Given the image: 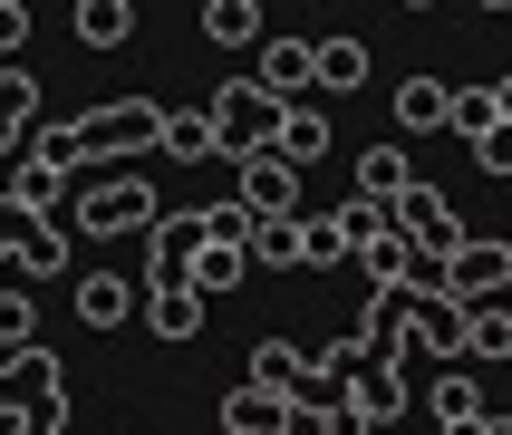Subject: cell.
<instances>
[{
  "instance_id": "10",
  "label": "cell",
  "mask_w": 512,
  "mask_h": 435,
  "mask_svg": "<svg viewBox=\"0 0 512 435\" xmlns=\"http://www.w3.org/2000/svg\"><path fill=\"white\" fill-rule=\"evenodd\" d=\"M252 78H261V97L300 107V97L319 87V39H261V49H252Z\"/></svg>"
},
{
  "instance_id": "33",
  "label": "cell",
  "mask_w": 512,
  "mask_h": 435,
  "mask_svg": "<svg viewBox=\"0 0 512 435\" xmlns=\"http://www.w3.org/2000/svg\"><path fill=\"white\" fill-rule=\"evenodd\" d=\"M29 339H39V310H29V290L10 281L0 290V348H29Z\"/></svg>"
},
{
  "instance_id": "1",
  "label": "cell",
  "mask_w": 512,
  "mask_h": 435,
  "mask_svg": "<svg viewBox=\"0 0 512 435\" xmlns=\"http://www.w3.org/2000/svg\"><path fill=\"white\" fill-rule=\"evenodd\" d=\"M68 145H78V165L87 155H155L165 145V107L155 97H107V107L68 116Z\"/></svg>"
},
{
  "instance_id": "3",
  "label": "cell",
  "mask_w": 512,
  "mask_h": 435,
  "mask_svg": "<svg viewBox=\"0 0 512 435\" xmlns=\"http://www.w3.org/2000/svg\"><path fill=\"white\" fill-rule=\"evenodd\" d=\"M203 116H213L223 155H252V145L281 136V97H261V78H223L213 97H203Z\"/></svg>"
},
{
  "instance_id": "42",
  "label": "cell",
  "mask_w": 512,
  "mask_h": 435,
  "mask_svg": "<svg viewBox=\"0 0 512 435\" xmlns=\"http://www.w3.org/2000/svg\"><path fill=\"white\" fill-rule=\"evenodd\" d=\"M0 290H10V271H0Z\"/></svg>"
},
{
  "instance_id": "15",
  "label": "cell",
  "mask_w": 512,
  "mask_h": 435,
  "mask_svg": "<svg viewBox=\"0 0 512 435\" xmlns=\"http://www.w3.org/2000/svg\"><path fill=\"white\" fill-rule=\"evenodd\" d=\"M145 329H155L165 348H184V339L203 329V290H194V281H174V290H145Z\"/></svg>"
},
{
  "instance_id": "6",
  "label": "cell",
  "mask_w": 512,
  "mask_h": 435,
  "mask_svg": "<svg viewBox=\"0 0 512 435\" xmlns=\"http://www.w3.org/2000/svg\"><path fill=\"white\" fill-rule=\"evenodd\" d=\"M213 242L203 232V203L194 213H155L145 223V290H174V281H194V252Z\"/></svg>"
},
{
  "instance_id": "21",
  "label": "cell",
  "mask_w": 512,
  "mask_h": 435,
  "mask_svg": "<svg viewBox=\"0 0 512 435\" xmlns=\"http://www.w3.org/2000/svg\"><path fill=\"white\" fill-rule=\"evenodd\" d=\"M126 310H145V290H126L116 271H87V281H78V319H87V329H116Z\"/></svg>"
},
{
  "instance_id": "40",
  "label": "cell",
  "mask_w": 512,
  "mask_h": 435,
  "mask_svg": "<svg viewBox=\"0 0 512 435\" xmlns=\"http://www.w3.org/2000/svg\"><path fill=\"white\" fill-rule=\"evenodd\" d=\"M484 10H512V0H484Z\"/></svg>"
},
{
  "instance_id": "19",
  "label": "cell",
  "mask_w": 512,
  "mask_h": 435,
  "mask_svg": "<svg viewBox=\"0 0 512 435\" xmlns=\"http://www.w3.org/2000/svg\"><path fill=\"white\" fill-rule=\"evenodd\" d=\"M339 261H358L348 223L339 213H300V271H339Z\"/></svg>"
},
{
  "instance_id": "37",
  "label": "cell",
  "mask_w": 512,
  "mask_h": 435,
  "mask_svg": "<svg viewBox=\"0 0 512 435\" xmlns=\"http://www.w3.org/2000/svg\"><path fill=\"white\" fill-rule=\"evenodd\" d=\"M20 39H29V10H20V0H0V58L20 49Z\"/></svg>"
},
{
  "instance_id": "4",
  "label": "cell",
  "mask_w": 512,
  "mask_h": 435,
  "mask_svg": "<svg viewBox=\"0 0 512 435\" xmlns=\"http://www.w3.org/2000/svg\"><path fill=\"white\" fill-rule=\"evenodd\" d=\"M68 174H78L68 126H39V136L20 145V165H10V194H20L29 213H58V203H68Z\"/></svg>"
},
{
  "instance_id": "16",
  "label": "cell",
  "mask_w": 512,
  "mask_h": 435,
  "mask_svg": "<svg viewBox=\"0 0 512 435\" xmlns=\"http://www.w3.org/2000/svg\"><path fill=\"white\" fill-rule=\"evenodd\" d=\"M503 126V78H474V87H455V107H445V136H493Z\"/></svg>"
},
{
  "instance_id": "11",
  "label": "cell",
  "mask_w": 512,
  "mask_h": 435,
  "mask_svg": "<svg viewBox=\"0 0 512 435\" xmlns=\"http://www.w3.org/2000/svg\"><path fill=\"white\" fill-rule=\"evenodd\" d=\"M339 416H348V426H397V416H406V368L368 358V368L339 387Z\"/></svg>"
},
{
  "instance_id": "36",
  "label": "cell",
  "mask_w": 512,
  "mask_h": 435,
  "mask_svg": "<svg viewBox=\"0 0 512 435\" xmlns=\"http://www.w3.org/2000/svg\"><path fill=\"white\" fill-rule=\"evenodd\" d=\"M29 223H39V213H29V203H20V194H0V261H10V242H20V232H29Z\"/></svg>"
},
{
  "instance_id": "20",
  "label": "cell",
  "mask_w": 512,
  "mask_h": 435,
  "mask_svg": "<svg viewBox=\"0 0 512 435\" xmlns=\"http://www.w3.org/2000/svg\"><path fill=\"white\" fill-rule=\"evenodd\" d=\"M271 145H281L290 165L310 174V165H319V155H329V116H319V107H310V97H300V107H281V136H271Z\"/></svg>"
},
{
  "instance_id": "9",
  "label": "cell",
  "mask_w": 512,
  "mask_h": 435,
  "mask_svg": "<svg viewBox=\"0 0 512 435\" xmlns=\"http://www.w3.org/2000/svg\"><path fill=\"white\" fill-rule=\"evenodd\" d=\"M397 232H406V242H416V252H435V261H445V252H455V242H464V213H455V203H445V194H435L426 174H416V184H406V194H397Z\"/></svg>"
},
{
  "instance_id": "34",
  "label": "cell",
  "mask_w": 512,
  "mask_h": 435,
  "mask_svg": "<svg viewBox=\"0 0 512 435\" xmlns=\"http://www.w3.org/2000/svg\"><path fill=\"white\" fill-rule=\"evenodd\" d=\"M474 165H484V174H503V184H512V116L493 126V136H474Z\"/></svg>"
},
{
  "instance_id": "27",
  "label": "cell",
  "mask_w": 512,
  "mask_h": 435,
  "mask_svg": "<svg viewBox=\"0 0 512 435\" xmlns=\"http://www.w3.org/2000/svg\"><path fill=\"white\" fill-rule=\"evenodd\" d=\"M252 377L300 397V387H310V348H300V339H261V348H252Z\"/></svg>"
},
{
  "instance_id": "26",
  "label": "cell",
  "mask_w": 512,
  "mask_h": 435,
  "mask_svg": "<svg viewBox=\"0 0 512 435\" xmlns=\"http://www.w3.org/2000/svg\"><path fill=\"white\" fill-rule=\"evenodd\" d=\"M78 39L87 49H126L136 39V0H78Z\"/></svg>"
},
{
  "instance_id": "7",
  "label": "cell",
  "mask_w": 512,
  "mask_h": 435,
  "mask_svg": "<svg viewBox=\"0 0 512 435\" xmlns=\"http://www.w3.org/2000/svg\"><path fill=\"white\" fill-rule=\"evenodd\" d=\"M68 397V368H58V348H0V416H29V406Z\"/></svg>"
},
{
  "instance_id": "13",
  "label": "cell",
  "mask_w": 512,
  "mask_h": 435,
  "mask_svg": "<svg viewBox=\"0 0 512 435\" xmlns=\"http://www.w3.org/2000/svg\"><path fill=\"white\" fill-rule=\"evenodd\" d=\"M68 242H78V232H58L49 213H39V223L10 242V261H0V271H10L20 290H29V281H58V271H68Z\"/></svg>"
},
{
  "instance_id": "24",
  "label": "cell",
  "mask_w": 512,
  "mask_h": 435,
  "mask_svg": "<svg viewBox=\"0 0 512 435\" xmlns=\"http://www.w3.org/2000/svg\"><path fill=\"white\" fill-rule=\"evenodd\" d=\"M406 184H416V155H406V145H368V155H358V194L397 203Z\"/></svg>"
},
{
  "instance_id": "29",
  "label": "cell",
  "mask_w": 512,
  "mask_h": 435,
  "mask_svg": "<svg viewBox=\"0 0 512 435\" xmlns=\"http://www.w3.org/2000/svg\"><path fill=\"white\" fill-rule=\"evenodd\" d=\"M242 271H252V252H242V242H203V252H194V290H203V300H223Z\"/></svg>"
},
{
  "instance_id": "32",
  "label": "cell",
  "mask_w": 512,
  "mask_h": 435,
  "mask_svg": "<svg viewBox=\"0 0 512 435\" xmlns=\"http://www.w3.org/2000/svg\"><path fill=\"white\" fill-rule=\"evenodd\" d=\"M281 435H348V416H339V397H290Z\"/></svg>"
},
{
  "instance_id": "35",
  "label": "cell",
  "mask_w": 512,
  "mask_h": 435,
  "mask_svg": "<svg viewBox=\"0 0 512 435\" xmlns=\"http://www.w3.org/2000/svg\"><path fill=\"white\" fill-rule=\"evenodd\" d=\"M10 435H68V397H49V406H29V416H10Z\"/></svg>"
},
{
  "instance_id": "38",
  "label": "cell",
  "mask_w": 512,
  "mask_h": 435,
  "mask_svg": "<svg viewBox=\"0 0 512 435\" xmlns=\"http://www.w3.org/2000/svg\"><path fill=\"white\" fill-rule=\"evenodd\" d=\"M435 435H512V416H464V426H435Z\"/></svg>"
},
{
  "instance_id": "8",
  "label": "cell",
  "mask_w": 512,
  "mask_h": 435,
  "mask_svg": "<svg viewBox=\"0 0 512 435\" xmlns=\"http://www.w3.org/2000/svg\"><path fill=\"white\" fill-rule=\"evenodd\" d=\"M445 290H455V300H493V290H512V242L464 232L455 252H445Z\"/></svg>"
},
{
  "instance_id": "14",
  "label": "cell",
  "mask_w": 512,
  "mask_h": 435,
  "mask_svg": "<svg viewBox=\"0 0 512 435\" xmlns=\"http://www.w3.org/2000/svg\"><path fill=\"white\" fill-rule=\"evenodd\" d=\"M281 426H290V387H261L252 377V387L223 397V435H281Z\"/></svg>"
},
{
  "instance_id": "23",
  "label": "cell",
  "mask_w": 512,
  "mask_h": 435,
  "mask_svg": "<svg viewBox=\"0 0 512 435\" xmlns=\"http://www.w3.org/2000/svg\"><path fill=\"white\" fill-rule=\"evenodd\" d=\"M203 39L213 49H261V0H203Z\"/></svg>"
},
{
  "instance_id": "22",
  "label": "cell",
  "mask_w": 512,
  "mask_h": 435,
  "mask_svg": "<svg viewBox=\"0 0 512 435\" xmlns=\"http://www.w3.org/2000/svg\"><path fill=\"white\" fill-rule=\"evenodd\" d=\"M464 358H512V290L474 300V319H464Z\"/></svg>"
},
{
  "instance_id": "43",
  "label": "cell",
  "mask_w": 512,
  "mask_h": 435,
  "mask_svg": "<svg viewBox=\"0 0 512 435\" xmlns=\"http://www.w3.org/2000/svg\"><path fill=\"white\" fill-rule=\"evenodd\" d=\"M503 242H512V232H503Z\"/></svg>"
},
{
  "instance_id": "39",
  "label": "cell",
  "mask_w": 512,
  "mask_h": 435,
  "mask_svg": "<svg viewBox=\"0 0 512 435\" xmlns=\"http://www.w3.org/2000/svg\"><path fill=\"white\" fill-rule=\"evenodd\" d=\"M406 10H435V0H406Z\"/></svg>"
},
{
  "instance_id": "41",
  "label": "cell",
  "mask_w": 512,
  "mask_h": 435,
  "mask_svg": "<svg viewBox=\"0 0 512 435\" xmlns=\"http://www.w3.org/2000/svg\"><path fill=\"white\" fill-rule=\"evenodd\" d=\"M348 435H377V426H348Z\"/></svg>"
},
{
  "instance_id": "12",
  "label": "cell",
  "mask_w": 512,
  "mask_h": 435,
  "mask_svg": "<svg viewBox=\"0 0 512 435\" xmlns=\"http://www.w3.org/2000/svg\"><path fill=\"white\" fill-rule=\"evenodd\" d=\"M464 319H474V300H455V290H416V310H406L416 358H464Z\"/></svg>"
},
{
  "instance_id": "25",
  "label": "cell",
  "mask_w": 512,
  "mask_h": 435,
  "mask_svg": "<svg viewBox=\"0 0 512 435\" xmlns=\"http://www.w3.org/2000/svg\"><path fill=\"white\" fill-rule=\"evenodd\" d=\"M445 107H455V87H445V78H406L397 87V126H406V136H435Z\"/></svg>"
},
{
  "instance_id": "31",
  "label": "cell",
  "mask_w": 512,
  "mask_h": 435,
  "mask_svg": "<svg viewBox=\"0 0 512 435\" xmlns=\"http://www.w3.org/2000/svg\"><path fill=\"white\" fill-rule=\"evenodd\" d=\"M464 416H484V387H474L464 368H445L435 377V426H464Z\"/></svg>"
},
{
  "instance_id": "28",
  "label": "cell",
  "mask_w": 512,
  "mask_h": 435,
  "mask_svg": "<svg viewBox=\"0 0 512 435\" xmlns=\"http://www.w3.org/2000/svg\"><path fill=\"white\" fill-rule=\"evenodd\" d=\"M242 252H252V271H300V213L290 223H252Z\"/></svg>"
},
{
  "instance_id": "2",
  "label": "cell",
  "mask_w": 512,
  "mask_h": 435,
  "mask_svg": "<svg viewBox=\"0 0 512 435\" xmlns=\"http://www.w3.org/2000/svg\"><path fill=\"white\" fill-rule=\"evenodd\" d=\"M155 213H165V203H155V184H145V174H97V184H87V194L68 203V232L126 242V232H145Z\"/></svg>"
},
{
  "instance_id": "18",
  "label": "cell",
  "mask_w": 512,
  "mask_h": 435,
  "mask_svg": "<svg viewBox=\"0 0 512 435\" xmlns=\"http://www.w3.org/2000/svg\"><path fill=\"white\" fill-rule=\"evenodd\" d=\"M155 155L203 165V155H223V136H213V116H203V107H165V145H155Z\"/></svg>"
},
{
  "instance_id": "30",
  "label": "cell",
  "mask_w": 512,
  "mask_h": 435,
  "mask_svg": "<svg viewBox=\"0 0 512 435\" xmlns=\"http://www.w3.org/2000/svg\"><path fill=\"white\" fill-rule=\"evenodd\" d=\"M319 87H368V39H319Z\"/></svg>"
},
{
  "instance_id": "5",
  "label": "cell",
  "mask_w": 512,
  "mask_h": 435,
  "mask_svg": "<svg viewBox=\"0 0 512 435\" xmlns=\"http://www.w3.org/2000/svg\"><path fill=\"white\" fill-rule=\"evenodd\" d=\"M232 174H242L232 194L252 203V223H290V213H300V165H290L281 145H252V155H232Z\"/></svg>"
},
{
  "instance_id": "17",
  "label": "cell",
  "mask_w": 512,
  "mask_h": 435,
  "mask_svg": "<svg viewBox=\"0 0 512 435\" xmlns=\"http://www.w3.org/2000/svg\"><path fill=\"white\" fill-rule=\"evenodd\" d=\"M29 126H39V78H20V68L0 58V155H20Z\"/></svg>"
}]
</instances>
